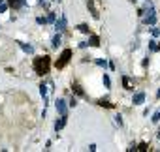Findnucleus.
<instances>
[{
	"instance_id": "obj_1",
	"label": "nucleus",
	"mask_w": 160,
	"mask_h": 152,
	"mask_svg": "<svg viewBox=\"0 0 160 152\" xmlns=\"http://www.w3.org/2000/svg\"><path fill=\"white\" fill-rule=\"evenodd\" d=\"M32 68H34V72H36L38 75H45L49 73L51 70V57L49 54H44V57H36L32 62Z\"/></svg>"
},
{
	"instance_id": "obj_2",
	"label": "nucleus",
	"mask_w": 160,
	"mask_h": 152,
	"mask_svg": "<svg viewBox=\"0 0 160 152\" xmlns=\"http://www.w3.org/2000/svg\"><path fill=\"white\" fill-rule=\"evenodd\" d=\"M72 49H64L60 53V57L57 58V62H55V68L57 70H62V68H66L68 66V62H70V58H72Z\"/></svg>"
},
{
	"instance_id": "obj_3",
	"label": "nucleus",
	"mask_w": 160,
	"mask_h": 152,
	"mask_svg": "<svg viewBox=\"0 0 160 152\" xmlns=\"http://www.w3.org/2000/svg\"><path fill=\"white\" fill-rule=\"evenodd\" d=\"M53 25H55V30H57V32H60V34L66 32L68 30V19H66V15H60Z\"/></svg>"
},
{
	"instance_id": "obj_4",
	"label": "nucleus",
	"mask_w": 160,
	"mask_h": 152,
	"mask_svg": "<svg viewBox=\"0 0 160 152\" xmlns=\"http://www.w3.org/2000/svg\"><path fill=\"white\" fill-rule=\"evenodd\" d=\"M55 109L59 115H68V101L64 98H57L55 100Z\"/></svg>"
},
{
	"instance_id": "obj_5",
	"label": "nucleus",
	"mask_w": 160,
	"mask_h": 152,
	"mask_svg": "<svg viewBox=\"0 0 160 152\" xmlns=\"http://www.w3.org/2000/svg\"><path fill=\"white\" fill-rule=\"evenodd\" d=\"M40 96L44 98V107H47L49 105V86L45 85V83H40Z\"/></svg>"
},
{
	"instance_id": "obj_6",
	"label": "nucleus",
	"mask_w": 160,
	"mask_h": 152,
	"mask_svg": "<svg viewBox=\"0 0 160 152\" xmlns=\"http://www.w3.org/2000/svg\"><path fill=\"white\" fill-rule=\"evenodd\" d=\"M145 98H147V96H145V92L143 90H137V92H134V96H132V105H143L145 103Z\"/></svg>"
},
{
	"instance_id": "obj_7",
	"label": "nucleus",
	"mask_w": 160,
	"mask_h": 152,
	"mask_svg": "<svg viewBox=\"0 0 160 152\" xmlns=\"http://www.w3.org/2000/svg\"><path fill=\"white\" fill-rule=\"evenodd\" d=\"M66 122H68V115H60L57 120H55V132H60V130H64V126H66Z\"/></svg>"
},
{
	"instance_id": "obj_8",
	"label": "nucleus",
	"mask_w": 160,
	"mask_h": 152,
	"mask_svg": "<svg viewBox=\"0 0 160 152\" xmlns=\"http://www.w3.org/2000/svg\"><path fill=\"white\" fill-rule=\"evenodd\" d=\"M141 25H145V26L156 25V15H149V13H145V15L141 17Z\"/></svg>"
},
{
	"instance_id": "obj_9",
	"label": "nucleus",
	"mask_w": 160,
	"mask_h": 152,
	"mask_svg": "<svg viewBox=\"0 0 160 152\" xmlns=\"http://www.w3.org/2000/svg\"><path fill=\"white\" fill-rule=\"evenodd\" d=\"M87 43H89V47H100V36H96V34H89Z\"/></svg>"
},
{
	"instance_id": "obj_10",
	"label": "nucleus",
	"mask_w": 160,
	"mask_h": 152,
	"mask_svg": "<svg viewBox=\"0 0 160 152\" xmlns=\"http://www.w3.org/2000/svg\"><path fill=\"white\" fill-rule=\"evenodd\" d=\"M17 43H19V47H21V51H23V53L34 54V47H32L30 43H26V41H17Z\"/></svg>"
},
{
	"instance_id": "obj_11",
	"label": "nucleus",
	"mask_w": 160,
	"mask_h": 152,
	"mask_svg": "<svg viewBox=\"0 0 160 152\" xmlns=\"http://www.w3.org/2000/svg\"><path fill=\"white\" fill-rule=\"evenodd\" d=\"M60 45H62V34L57 32V34L53 36V39H51V47H53V49H59Z\"/></svg>"
},
{
	"instance_id": "obj_12",
	"label": "nucleus",
	"mask_w": 160,
	"mask_h": 152,
	"mask_svg": "<svg viewBox=\"0 0 160 152\" xmlns=\"http://www.w3.org/2000/svg\"><path fill=\"white\" fill-rule=\"evenodd\" d=\"M87 6H89V11H90V15H92L94 19H98V17H100V11H98V8L94 6V2H92V0H87Z\"/></svg>"
},
{
	"instance_id": "obj_13",
	"label": "nucleus",
	"mask_w": 160,
	"mask_h": 152,
	"mask_svg": "<svg viewBox=\"0 0 160 152\" xmlns=\"http://www.w3.org/2000/svg\"><path fill=\"white\" fill-rule=\"evenodd\" d=\"M72 90H74L75 96H79V98H87V94H85V90H83V86L77 85V83H74V85H72Z\"/></svg>"
},
{
	"instance_id": "obj_14",
	"label": "nucleus",
	"mask_w": 160,
	"mask_h": 152,
	"mask_svg": "<svg viewBox=\"0 0 160 152\" xmlns=\"http://www.w3.org/2000/svg\"><path fill=\"white\" fill-rule=\"evenodd\" d=\"M149 51H151V53H160V43H158L155 38L149 41Z\"/></svg>"
},
{
	"instance_id": "obj_15",
	"label": "nucleus",
	"mask_w": 160,
	"mask_h": 152,
	"mask_svg": "<svg viewBox=\"0 0 160 152\" xmlns=\"http://www.w3.org/2000/svg\"><path fill=\"white\" fill-rule=\"evenodd\" d=\"M122 86H124V90H132V92H134V86H132V83H130V79L126 77V75H122Z\"/></svg>"
},
{
	"instance_id": "obj_16",
	"label": "nucleus",
	"mask_w": 160,
	"mask_h": 152,
	"mask_svg": "<svg viewBox=\"0 0 160 152\" xmlns=\"http://www.w3.org/2000/svg\"><path fill=\"white\" fill-rule=\"evenodd\" d=\"M77 30H79L81 34H87V36H89V34H90V26L85 25V23H81V25H77Z\"/></svg>"
},
{
	"instance_id": "obj_17",
	"label": "nucleus",
	"mask_w": 160,
	"mask_h": 152,
	"mask_svg": "<svg viewBox=\"0 0 160 152\" xmlns=\"http://www.w3.org/2000/svg\"><path fill=\"white\" fill-rule=\"evenodd\" d=\"M47 25H53L55 23V21H57V13H55V11H47Z\"/></svg>"
},
{
	"instance_id": "obj_18",
	"label": "nucleus",
	"mask_w": 160,
	"mask_h": 152,
	"mask_svg": "<svg viewBox=\"0 0 160 152\" xmlns=\"http://www.w3.org/2000/svg\"><path fill=\"white\" fill-rule=\"evenodd\" d=\"M102 83H104V86H106L107 90L111 88V79H109V75H107V73H104V75H102Z\"/></svg>"
},
{
	"instance_id": "obj_19",
	"label": "nucleus",
	"mask_w": 160,
	"mask_h": 152,
	"mask_svg": "<svg viewBox=\"0 0 160 152\" xmlns=\"http://www.w3.org/2000/svg\"><path fill=\"white\" fill-rule=\"evenodd\" d=\"M98 105L100 107H106V109H111V107H113V103H111L109 100H104L102 98V100H98Z\"/></svg>"
},
{
	"instance_id": "obj_20",
	"label": "nucleus",
	"mask_w": 160,
	"mask_h": 152,
	"mask_svg": "<svg viewBox=\"0 0 160 152\" xmlns=\"http://www.w3.org/2000/svg\"><path fill=\"white\" fill-rule=\"evenodd\" d=\"M94 64L98 66V68H104V70H106V68H107V60H106V58H96Z\"/></svg>"
},
{
	"instance_id": "obj_21",
	"label": "nucleus",
	"mask_w": 160,
	"mask_h": 152,
	"mask_svg": "<svg viewBox=\"0 0 160 152\" xmlns=\"http://www.w3.org/2000/svg\"><path fill=\"white\" fill-rule=\"evenodd\" d=\"M149 28H151V34H152V38H160V26L152 25V26H149Z\"/></svg>"
},
{
	"instance_id": "obj_22",
	"label": "nucleus",
	"mask_w": 160,
	"mask_h": 152,
	"mask_svg": "<svg viewBox=\"0 0 160 152\" xmlns=\"http://www.w3.org/2000/svg\"><path fill=\"white\" fill-rule=\"evenodd\" d=\"M136 150H140V152H147L149 150V143H140V145H136Z\"/></svg>"
},
{
	"instance_id": "obj_23",
	"label": "nucleus",
	"mask_w": 160,
	"mask_h": 152,
	"mask_svg": "<svg viewBox=\"0 0 160 152\" xmlns=\"http://www.w3.org/2000/svg\"><path fill=\"white\" fill-rule=\"evenodd\" d=\"M8 6L13 10H17V8H21V0H8Z\"/></svg>"
},
{
	"instance_id": "obj_24",
	"label": "nucleus",
	"mask_w": 160,
	"mask_h": 152,
	"mask_svg": "<svg viewBox=\"0 0 160 152\" xmlns=\"http://www.w3.org/2000/svg\"><path fill=\"white\" fill-rule=\"evenodd\" d=\"M10 10V6H8V2L6 0H0V13H6Z\"/></svg>"
},
{
	"instance_id": "obj_25",
	"label": "nucleus",
	"mask_w": 160,
	"mask_h": 152,
	"mask_svg": "<svg viewBox=\"0 0 160 152\" xmlns=\"http://www.w3.org/2000/svg\"><path fill=\"white\" fill-rule=\"evenodd\" d=\"M152 6H155V4H152V0H145V2H143V15H145V11H147L149 8H152Z\"/></svg>"
},
{
	"instance_id": "obj_26",
	"label": "nucleus",
	"mask_w": 160,
	"mask_h": 152,
	"mask_svg": "<svg viewBox=\"0 0 160 152\" xmlns=\"http://www.w3.org/2000/svg\"><path fill=\"white\" fill-rule=\"evenodd\" d=\"M151 120H152V124H158V122H160V109H158L155 115H152V118H151Z\"/></svg>"
},
{
	"instance_id": "obj_27",
	"label": "nucleus",
	"mask_w": 160,
	"mask_h": 152,
	"mask_svg": "<svg viewBox=\"0 0 160 152\" xmlns=\"http://www.w3.org/2000/svg\"><path fill=\"white\" fill-rule=\"evenodd\" d=\"M68 107H77V98H70V100H68Z\"/></svg>"
},
{
	"instance_id": "obj_28",
	"label": "nucleus",
	"mask_w": 160,
	"mask_h": 152,
	"mask_svg": "<svg viewBox=\"0 0 160 152\" xmlns=\"http://www.w3.org/2000/svg\"><path fill=\"white\" fill-rule=\"evenodd\" d=\"M115 124H117L119 128H121L122 124H124V122H122V115H117V116H115Z\"/></svg>"
},
{
	"instance_id": "obj_29",
	"label": "nucleus",
	"mask_w": 160,
	"mask_h": 152,
	"mask_svg": "<svg viewBox=\"0 0 160 152\" xmlns=\"http://www.w3.org/2000/svg\"><path fill=\"white\" fill-rule=\"evenodd\" d=\"M36 23H38V25H47V19L40 15V17H36Z\"/></svg>"
},
{
	"instance_id": "obj_30",
	"label": "nucleus",
	"mask_w": 160,
	"mask_h": 152,
	"mask_svg": "<svg viewBox=\"0 0 160 152\" xmlns=\"http://www.w3.org/2000/svg\"><path fill=\"white\" fill-rule=\"evenodd\" d=\"M40 2V6H44L45 10H49V0H38Z\"/></svg>"
},
{
	"instance_id": "obj_31",
	"label": "nucleus",
	"mask_w": 160,
	"mask_h": 152,
	"mask_svg": "<svg viewBox=\"0 0 160 152\" xmlns=\"http://www.w3.org/2000/svg\"><path fill=\"white\" fill-rule=\"evenodd\" d=\"M85 47H89L87 41H79V49H85Z\"/></svg>"
},
{
	"instance_id": "obj_32",
	"label": "nucleus",
	"mask_w": 160,
	"mask_h": 152,
	"mask_svg": "<svg viewBox=\"0 0 160 152\" xmlns=\"http://www.w3.org/2000/svg\"><path fill=\"white\" fill-rule=\"evenodd\" d=\"M89 150H90V152H94V150H96V145H94V143H90V145H89Z\"/></svg>"
},
{
	"instance_id": "obj_33",
	"label": "nucleus",
	"mask_w": 160,
	"mask_h": 152,
	"mask_svg": "<svg viewBox=\"0 0 160 152\" xmlns=\"http://www.w3.org/2000/svg\"><path fill=\"white\" fill-rule=\"evenodd\" d=\"M156 100H160V88L156 90Z\"/></svg>"
},
{
	"instance_id": "obj_34",
	"label": "nucleus",
	"mask_w": 160,
	"mask_h": 152,
	"mask_svg": "<svg viewBox=\"0 0 160 152\" xmlns=\"http://www.w3.org/2000/svg\"><path fill=\"white\" fill-rule=\"evenodd\" d=\"M156 137H160V130H158V132H156Z\"/></svg>"
}]
</instances>
